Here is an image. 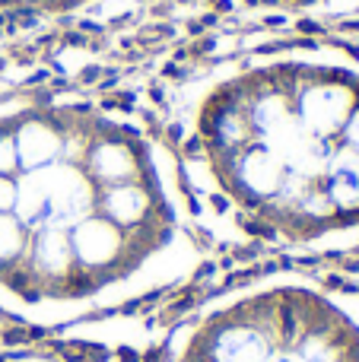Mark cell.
I'll return each instance as SVG.
<instances>
[{
    "label": "cell",
    "mask_w": 359,
    "mask_h": 362,
    "mask_svg": "<svg viewBox=\"0 0 359 362\" xmlns=\"http://www.w3.org/2000/svg\"><path fill=\"white\" fill-rule=\"evenodd\" d=\"M207 248L159 124L92 92L0 89V318L115 315L191 283Z\"/></svg>",
    "instance_id": "cell-1"
},
{
    "label": "cell",
    "mask_w": 359,
    "mask_h": 362,
    "mask_svg": "<svg viewBox=\"0 0 359 362\" xmlns=\"http://www.w3.org/2000/svg\"><path fill=\"white\" fill-rule=\"evenodd\" d=\"M156 362H359V289L302 270L248 276L191 305Z\"/></svg>",
    "instance_id": "cell-3"
},
{
    "label": "cell",
    "mask_w": 359,
    "mask_h": 362,
    "mask_svg": "<svg viewBox=\"0 0 359 362\" xmlns=\"http://www.w3.org/2000/svg\"><path fill=\"white\" fill-rule=\"evenodd\" d=\"M235 13L261 16V19H331L343 16L359 0H223Z\"/></svg>",
    "instance_id": "cell-5"
},
{
    "label": "cell",
    "mask_w": 359,
    "mask_h": 362,
    "mask_svg": "<svg viewBox=\"0 0 359 362\" xmlns=\"http://www.w3.org/2000/svg\"><path fill=\"white\" fill-rule=\"evenodd\" d=\"M147 0H0V13L51 26H112Z\"/></svg>",
    "instance_id": "cell-4"
},
{
    "label": "cell",
    "mask_w": 359,
    "mask_h": 362,
    "mask_svg": "<svg viewBox=\"0 0 359 362\" xmlns=\"http://www.w3.org/2000/svg\"><path fill=\"white\" fill-rule=\"evenodd\" d=\"M156 124L207 245L359 251V51L290 42L207 57L162 89Z\"/></svg>",
    "instance_id": "cell-2"
},
{
    "label": "cell",
    "mask_w": 359,
    "mask_h": 362,
    "mask_svg": "<svg viewBox=\"0 0 359 362\" xmlns=\"http://www.w3.org/2000/svg\"><path fill=\"white\" fill-rule=\"evenodd\" d=\"M0 362H64V359L39 353V349H0Z\"/></svg>",
    "instance_id": "cell-6"
}]
</instances>
